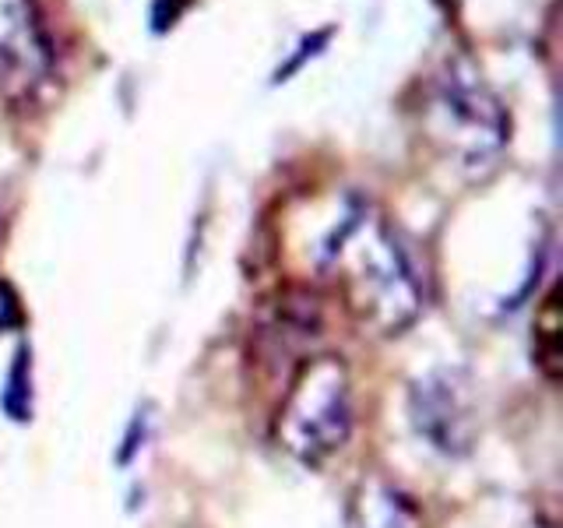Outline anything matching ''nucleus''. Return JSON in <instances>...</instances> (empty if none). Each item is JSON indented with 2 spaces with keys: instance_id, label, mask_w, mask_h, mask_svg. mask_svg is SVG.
Wrapping results in <instances>:
<instances>
[{
  "instance_id": "1",
  "label": "nucleus",
  "mask_w": 563,
  "mask_h": 528,
  "mask_svg": "<svg viewBox=\"0 0 563 528\" xmlns=\"http://www.w3.org/2000/svg\"><path fill=\"white\" fill-rule=\"evenodd\" d=\"M321 268L352 321L398 334L422 310V278L398 233L369 205H352L324 243Z\"/></svg>"
},
{
  "instance_id": "2",
  "label": "nucleus",
  "mask_w": 563,
  "mask_h": 528,
  "mask_svg": "<svg viewBox=\"0 0 563 528\" xmlns=\"http://www.w3.org/2000/svg\"><path fill=\"white\" fill-rule=\"evenodd\" d=\"M352 381L339 356H310L292 377L275 419L278 448L303 465H321L352 433Z\"/></svg>"
},
{
  "instance_id": "3",
  "label": "nucleus",
  "mask_w": 563,
  "mask_h": 528,
  "mask_svg": "<svg viewBox=\"0 0 563 528\" xmlns=\"http://www.w3.org/2000/svg\"><path fill=\"white\" fill-rule=\"evenodd\" d=\"M430 110V138L454 158H462V166L489 163L500 152L507 128L500 106L493 102L483 85H462L448 81L433 96Z\"/></svg>"
},
{
  "instance_id": "4",
  "label": "nucleus",
  "mask_w": 563,
  "mask_h": 528,
  "mask_svg": "<svg viewBox=\"0 0 563 528\" xmlns=\"http://www.w3.org/2000/svg\"><path fill=\"white\" fill-rule=\"evenodd\" d=\"M409 413L419 437L444 454H465L475 440V409L468 381L457 370H433L412 384Z\"/></svg>"
},
{
  "instance_id": "5",
  "label": "nucleus",
  "mask_w": 563,
  "mask_h": 528,
  "mask_svg": "<svg viewBox=\"0 0 563 528\" xmlns=\"http://www.w3.org/2000/svg\"><path fill=\"white\" fill-rule=\"evenodd\" d=\"M345 528H422V518L398 486L374 475L352 490Z\"/></svg>"
}]
</instances>
